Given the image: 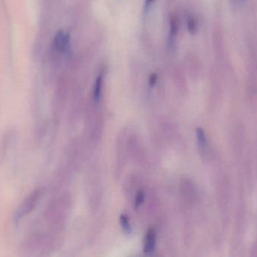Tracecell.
<instances>
[{
	"label": "cell",
	"instance_id": "1",
	"mask_svg": "<svg viewBox=\"0 0 257 257\" xmlns=\"http://www.w3.org/2000/svg\"><path fill=\"white\" fill-rule=\"evenodd\" d=\"M41 190H36L24 199V202L18 207L15 216H14V222L16 224L19 223L24 217L28 216V214L33 212V210L36 208L38 202H39Z\"/></svg>",
	"mask_w": 257,
	"mask_h": 257
},
{
	"label": "cell",
	"instance_id": "2",
	"mask_svg": "<svg viewBox=\"0 0 257 257\" xmlns=\"http://www.w3.org/2000/svg\"><path fill=\"white\" fill-rule=\"evenodd\" d=\"M54 42L56 49L62 53L66 52L69 49L70 45V36L68 33H64L63 30H60L56 34Z\"/></svg>",
	"mask_w": 257,
	"mask_h": 257
},
{
	"label": "cell",
	"instance_id": "3",
	"mask_svg": "<svg viewBox=\"0 0 257 257\" xmlns=\"http://www.w3.org/2000/svg\"><path fill=\"white\" fill-rule=\"evenodd\" d=\"M157 242V232L154 229H149L145 235L144 241V252L147 254L153 253L155 250Z\"/></svg>",
	"mask_w": 257,
	"mask_h": 257
},
{
	"label": "cell",
	"instance_id": "4",
	"mask_svg": "<svg viewBox=\"0 0 257 257\" xmlns=\"http://www.w3.org/2000/svg\"><path fill=\"white\" fill-rule=\"evenodd\" d=\"M102 83H103V75L100 73L96 77L94 89H93V98H94L96 102H98L100 100L101 94H102Z\"/></svg>",
	"mask_w": 257,
	"mask_h": 257
},
{
	"label": "cell",
	"instance_id": "5",
	"mask_svg": "<svg viewBox=\"0 0 257 257\" xmlns=\"http://www.w3.org/2000/svg\"><path fill=\"white\" fill-rule=\"evenodd\" d=\"M196 136H197L198 143H199V148H200L202 152H204L205 149H206L207 140L203 129H202L201 128H198L197 129H196Z\"/></svg>",
	"mask_w": 257,
	"mask_h": 257
},
{
	"label": "cell",
	"instance_id": "6",
	"mask_svg": "<svg viewBox=\"0 0 257 257\" xmlns=\"http://www.w3.org/2000/svg\"><path fill=\"white\" fill-rule=\"evenodd\" d=\"M120 225H121L122 229L124 230V232L128 234L131 233L132 227L127 216L125 215V214H121L120 217Z\"/></svg>",
	"mask_w": 257,
	"mask_h": 257
},
{
	"label": "cell",
	"instance_id": "7",
	"mask_svg": "<svg viewBox=\"0 0 257 257\" xmlns=\"http://www.w3.org/2000/svg\"><path fill=\"white\" fill-rule=\"evenodd\" d=\"M144 201H145V193L143 191H140L138 193L136 199H135V205H136V208L142 205Z\"/></svg>",
	"mask_w": 257,
	"mask_h": 257
},
{
	"label": "cell",
	"instance_id": "8",
	"mask_svg": "<svg viewBox=\"0 0 257 257\" xmlns=\"http://www.w3.org/2000/svg\"><path fill=\"white\" fill-rule=\"evenodd\" d=\"M178 30V24H177L176 19L175 18H172L170 22V33L172 37L175 36Z\"/></svg>",
	"mask_w": 257,
	"mask_h": 257
},
{
	"label": "cell",
	"instance_id": "9",
	"mask_svg": "<svg viewBox=\"0 0 257 257\" xmlns=\"http://www.w3.org/2000/svg\"><path fill=\"white\" fill-rule=\"evenodd\" d=\"M187 27H188V30L191 33H194L196 32V28H197V25H196V21L193 18H190L187 23Z\"/></svg>",
	"mask_w": 257,
	"mask_h": 257
},
{
	"label": "cell",
	"instance_id": "10",
	"mask_svg": "<svg viewBox=\"0 0 257 257\" xmlns=\"http://www.w3.org/2000/svg\"><path fill=\"white\" fill-rule=\"evenodd\" d=\"M157 81V75L156 73H152L149 78V84L151 86H154Z\"/></svg>",
	"mask_w": 257,
	"mask_h": 257
},
{
	"label": "cell",
	"instance_id": "11",
	"mask_svg": "<svg viewBox=\"0 0 257 257\" xmlns=\"http://www.w3.org/2000/svg\"><path fill=\"white\" fill-rule=\"evenodd\" d=\"M155 0H145V3H146V6H150L152 4Z\"/></svg>",
	"mask_w": 257,
	"mask_h": 257
},
{
	"label": "cell",
	"instance_id": "12",
	"mask_svg": "<svg viewBox=\"0 0 257 257\" xmlns=\"http://www.w3.org/2000/svg\"><path fill=\"white\" fill-rule=\"evenodd\" d=\"M233 1H235V3H242L244 0H233Z\"/></svg>",
	"mask_w": 257,
	"mask_h": 257
}]
</instances>
